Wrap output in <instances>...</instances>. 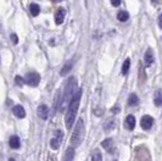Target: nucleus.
<instances>
[{"mask_svg":"<svg viewBox=\"0 0 162 161\" xmlns=\"http://www.w3.org/2000/svg\"><path fill=\"white\" fill-rule=\"evenodd\" d=\"M81 96H82V91L81 89H77L76 94L73 95L72 100L68 104L66 117H65V122H66L67 129H71V127L73 126V122H74L77 112H78V106H79V101H81Z\"/></svg>","mask_w":162,"mask_h":161,"instance_id":"nucleus-1","label":"nucleus"},{"mask_svg":"<svg viewBox=\"0 0 162 161\" xmlns=\"http://www.w3.org/2000/svg\"><path fill=\"white\" fill-rule=\"evenodd\" d=\"M76 88H77V80L74 77H71L67 83H66V87H65V93L62 95V99L60 100L58 104V110L60 111H63L66 106H68L69 101L72 100L73 95L76 94Z\"/></svg>","mask_w":162,"mask_h":161,"instance_id":"nucleus-2","label":"nucleus"},{"mask_svg":"<svg viewBox=\"0 0 162 161\" xmlns=\"http://www.w3.org/2000/svg\"><path fill=\"white\" fill-rule=\"evenodd\" d=\"M83 138H84V122H83L82 118H79L76 127H74V131L72 133V137H71V144H72V147L73 148L79 147L81 143L83 142Z\"/></svg>","mask_w":162,"mask_h":161,"instance_id":"nucleus-3","label":"nucleus"},{"mask_svg":"<svg viewBox=\"0 0 162 161\" xmlns=\"http://www.w3.org/2000/svg\"><path fill=\"white\" fill-rule=\"evenodd\" d=\"M39 82H40V77L37 72H28L24 76V83H27L31 87H37L39 84Z\"/></svg>","mask_w":162,"mask_h":161,"instance_id":"nucleus-4","label":"nucleus"},{"mask_svg":"<svg viewBox=\"0 0 162 161\" xmlns=\"http://www.w3.org/2000/svg\"><path fill=\"white\" fill-rule=\"evenodd\" d=\"M62 139H63V132L60 131V129L55 131V136L50 140V147H51V149L58 150V148H60V145H61V143H62Z\"/></svg>","mask_w":162,"mask_h":161,"instance_id":"nucleus-5","label":"nucleus"},{"mask_svg":"<svg viewBox=\"0 0 162 161\" xmlns=\"http://www.w3.org/2000/svg\"><path fill=\"white\" fill-rule=\"evenodd\" d=\"M140 125H141V128L144 129V131H149L152 125H154V118L149 115H145L141 117V120H140Z\"/></svg>","mask_w":162,"mask_h":161,"instance_id":"nucleus-6","label":"nucleus"},{"mask_svg":"<svg viewBox=\"0 0 162 161\" xmlns=\"http://www.w3.org/2000/svg\"><path fill=\"white\" fill-rule=\"evenodd\" d=\"M144 61H145L146 67H150L151 65L154 64V51H152V49H151V48H149V49L145 51Z\"/></svg>","mask_w":162,"mask_h":161,"instance_id":"nucleus-7","label":"nucleus"},{"mask_svg":"<svg viewBox=\"0 0 162 161\" xmlns=\"http://www.w3.org/2000/svg\"><path fill=\"white\" fill-rule=\"evenodd\" d=\"M65 16H66V10L65 9H58L55 13V23L56 24H62L65 21Z\"/></svg>","mask_w":162,"mask_h":161,"instance_id":"nucleus-8","label":"nucleus"},{"mask_svg":"<svg viewBox=\"0 0 162 161\" xmlns=\"http://www.w3.org/2000/svg\"><path fill=\"white\" fill-rule=\"evenodd\" d=\"M12 112H13V115L16 116L17 118H23V117H26V111H24V109H23L21 105L13 106Z\"/></svg>","mask_w":162,"mask_h":161,"instance_id":"nucleus-9","label":"nucleus"},{"mask_svg":"<svg viewBox=\"0 0 162 161\" xmlns=\"http://www.w3.org/2000/svg\"><path fill=\"white\" fill-rule=\"evenodd\" d=\"M103 148H104L106 151H109V153H112L114 150H115V145H114V140L111 138H107L105 139L104 142H103Z\"/></svg>","mask_w":162,"mask_h":161,"instance_id":"nucleus-10","label":"nucleus"},{"mask_svg":"<svg viewBox=\"0 0 162 161\" xmlns=\"http://www.w3.org/2000/svg\"><path fill=\"white\" fill-rule=\"evenodd\" d=\"M38 116L43 120H46L48 116H49V107L46 105H40L38 107Z\"/></svg>","mask_w":162,"mask_h":161,"instance_id":"nucleus-11","label":"nucleus"},{"mask_svg":"<svg viewBox=\"0 0 162 161\" xmlns=\"http://www.w3.org/2000/svg\"><path fill=\"white\" fill-rule=\"evenodd\" d=\"M73 159H74V149H73V147H69L68 149L66 150L62 161H73Z\"/></svg>","mask_w":162,"mask_h":161,"instance_id":"nucleus-12","label":"nucleus"},{"mask_svg":"<svg viewBox=\"0 0 162 161\" xmlns=\"http://www.w3.org/2000/svg\"><path fill=\"white\" fill-rule=\"evenodd\" d=\"M126 127H127V129H129V131L134 129V127H135V117L133 115L127 116V118H126Z\"/></svg>","mask_w":162,"mask_h":161,"instance_id":"nucleus-13","label":"nucleus"},{"mask_svg":"<svg viewBox=\"0 0 162 161\" xmlns=\"http://www.w3.org/2000/svg\"><path fill=\"white\" fill-rule=\"evenodd\" d=\"M154 103L156 106H161L162 105V89L159 88L156 92H155V95H154Z\"/></svg>","mask_w":162,"mask_h":161,"instance_id":"nucleus-14","label":"nucleus"},{"mask_svg":"<svg viewBox=\"0 0 162 161\" xmlns=\"http://www.w3.org/2000/svg\"><path fill=\"white\" fill-rule=\"evenodd\" d=\"M20 145H21L20 138H18L17 136H12L11 138H10V147H11L12 149H18Z\"/></svg>","mask_w":162,"mask_h":161,"instance_id":"nucleus-15","label":"nucleus"},{"mask_svg":"<svg viewBox=\"0 0 162 161\" xmlns=\"http://www.w3.org/2000/svg\"><path fill=\"white\" fill-rule=\"evenodd\" d=\"M128 104H129V106H137V105H138L139 98L137 96V94L132 93V94L129 95V98H128Z\"/></svg>","mask_w":162,"mask_h":161,"instance_id":"nucleus-16","label":"nucleus"},{"mask_svg":"<svg viewBox=\"0 0 162 161\" xmlns=\"http://www.w3.org/2000/svg\"><path fill=\"white\" fill-rule=\"evenodd\" d=\"M115 126H116V120L115 118H110V120L105 123L104 129L106 132H110V131H112V129L115 128Z\"/></svg>","mask_w":162,"mask_h":161,"instance_id":"nucleus-17","label":"nucleus"},{"mask_svg":"<svg viewBox=\"0 0 162 161\" xmlns=\"http://www.w3.org/2000/svg\"><path fill=\"white\" fill-rule=\"evenodd\" d=\"M92 161H103V155L100 153V150H94L92 154Z\"/></svg>","mask_w":162,"mask_h":161,"instance_id":"nucleus-18","label":"nucleus"},{"mask_svg":"<svg viewBox=\"0 0 162 161\" xmlns=\"http://www.w3.org/2000/svg\"><path fill=\"white\" fill-rule=\"evenodd\" d=\"M117 18L121 21V22H126L128 18H129V13L127 11H119L117 15Z\"/></svg>","mask_w":162,"mask_h":161,"instance_id":"nucleus-19","label":"nucleus"},{"mask_svg":"<svg viewBox=\"0 0 162 161\" xmlns=\"http://www.w3.org/2000/svg\"><path fill=\"white\" fill-rule=\"evenodd\" d=\"M29 11H31V13H32V16H38V15H39V12H40L39 5H37V4H31V6H29Z\"/></svg>","mask_w":162,"mask_h":161,"instance_id":"nucleus-20","label":"nucleus"},{"mask_svg":"<svg viewBox=\"0 0 162 161\" xmlns=\"http://www.w3.org/2000/svg\"><path fill=\"white\" fill-rule=\"evenodd\" d=\"M71 69H72V62H67V64H66V65L61 69V71H60V75H61V76H66L69 71H71Z\"/></svg>","mask_w":162,"mask_h":161,"instance_id":"nucleus-21","label":"nucleus"},{"mask_svg":"<svg viewBox=\"0 0 162 161\" xmlns=\"http://www.w3.org/2000/svg\"><path fill=\"white\" fill-rule=\"evenodd\" d=\"M129 66H130V60L126 59V61L123 62V66H122V75H127L128 71H129Z\"/></svg>","mask_w":162,"mask_h":161,"instance_id":"nucleus-22","label":"nucleus"},{"mask_svg":"<svg viewBox=\"0 0 162 161\" xmlns=\"http://www.w3.org/2000/svg\"><path fill=\"white\" fill-rule=\"evenodd\" d=\"M15 82H16V84H17V86L22 87V84L24 83V80H22V77H21V76H16V77H15Z\"/></svg>","mask_w":162,"mask_h":161,"instance_id":"nucleus-23","label":"nucleus"},{"mask_svg":"<svg viewBox=\"0 0 162 161\" xmlns=\"http://www.w3.org/2000/svg\"><path fill=\"white\" fill-rule=\"evenodd\" d=\"M11 40L13 42V44H17L18 43V38L16 34H11Z\"/></svg>","mask_w":162,"mask_h":161,"instance_id":"nucleus-24","label":"nucleus"},{"mask_svg":"<svg viewBox=\"0 0 162 161\" xmlns=\"http://www.w3.org/2000/svg\"><path fill=\"white\" fill-rule=\"evenodd\" d=\"M111 4L117 8V6H119V5H121V0H111Z\"/></svg>","mask_w":162,"mask_h":161,"instance_id":"nucleus-25","label":"nucleus"},{"mask_svg":"<svg viewBox=\"0 0 162 161\" xmlns=\"http://www.w3.org/2000/svg\"><path fill=\"white\" fill-rule=\"evenodd\" d=\"M159 26H160V28L162 29V13L159 16Z\"/></svg>","mask_w":162,"mask_h":161,"instance_id":"nucleus-26","label":"nucleus"},{"mask_svg":"<svg viewBox=\"0 0 162 161\" xmlns=\"http://www.w3.org/2000/svg\"><path fill=\"white\" fill-rule=\"evenodd\" d=\"M159 1H160V0H151V3H152V4H157Z\"/></svg>","mask_w":162,"mask_h":161,"instance_id":"nucleus-27","label":"nucleus"},{"mask_svg":"<svg viewBox=\"0 0 162 161\" xmlns=\"http://www.w3.org/2000/svg\"><path fill=\"white\" fill-rule=\"evenodd\" d=\"M51 1H54V3H60V1H63V0H51Z\"/></svg>","mask_w":162,"mask_h":161,"instance_id":"nucleus-28","label":"nucleus"},{"mask_svg":"<svg viewBox=\"0 0 162 161\" xmlns=\"http://www.w3.org/2000/svg\"><path fill=\"white\" fill-rule=\"evenodd\" d=\"M9 161H16V160H15V159H10Z\"/></svg>","mask_w":162,"mask_h":161,"instance_id":"nucleus-29","label":"nucleus"}]
</instances>
